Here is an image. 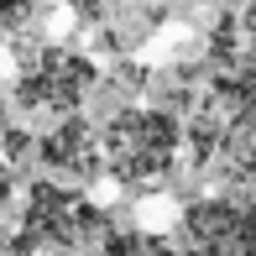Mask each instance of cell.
Instances as JSON below:
<instances>
[{
  "label": "cell",
  "mask_w": 256,
  "mask_h": 256,
  "mask_svg": "<svg viewBox=\"0 0 256 256\" xmlns=\"http://www.w3.org/2000/svg\"><path fill=\"white\" fill-rule=\"evenodd\" d=\"M214 84L194 115V152L199 162H220L236 183L256 188V6L236 26H220L214 42Z\"/></svg>",
  "instance_id": "obj_1"
},
{
  "label": "cell",
  "mask_w": 256,
  "mask_h": 256,
  "mask_svg": "<svg viewBox=\"0 0 256 256\" xmlns=\"http://www.w3.org/2000/svg\"><path fill=\"white\" fill-rule=\"evenodd\" d=\"M178 146H183L178 115L142 110V104H136V110L110 115V126H104V136H100V162H104V172H110L115 183L146 188V183H157V178L172 172Z\"/></svg>",
  "instance_id": "obj_2"
},
{
  "label": "cell",
  "mask_w": 256,
  "mask_h": 256,
  "mask_svg": "<svg viewBox=\"0 0 256 256\" xmlns=\"http://www.w3.org/2000/svg\"><path fill=\"white\" fill-rule=\"evenodd\" d=\"M16 236L26 240L32 251L74 256V251L100 246V240L110 236V214H104L94 199H84L78 188H63V183H32Z\"/></svg>",
  "instance_id": "obj_3"
},
{
  "label": "cell",
  "mask_w": 256,
  "mask_h": 256,
  "mask_svg": "<svg viewBox=\"0 0 256 256\" xmlns=\"http://www.w3.org/2000/svg\"><path fill=\"white\" fill-rule=\"evenodd\" d=\"M94 89V63L68 48H37L16 68V104L32 115H78L84 94Z\"/></svg>",
  "instance_id": "obj_4"
},
{
  "label": "cell",
  "mask_w": 256,
  "mask_h": 256,
  "mask_svg": "<svg viewBox=\"0 0 256 256\" xmlns=\"http://www.w3.org/2000/svg\"><path fill=\"white\" fill-rule=\"evenodd\" d=\"M178 256H256V199H194L178 214Z\"/></svg>",
  "instance_id": "obj_5"
},
{
  "label": "cell",
  "mask_w": 256,
  "mask_h": 256,
  "mask_svg": "<svg viewBox=\"0 0 256 256\" xmlns=\"http://www.w3.org/2000/svg\"><path fill=\"white\" fill-rule=\"evenodd\" d=\"M37 157H42L48 172H58V178H68V183H94L104 172L100 136H94V126H89L84 115H63V120L37 142Z\"/></svg>",
  "instance_id": "obj_6"
},
{
  "label": "cell",
  "mask_w": 256,
  "mask_h": 256,
  "mask_svg": "<svg viewBox=\"0 0 256 256\" xmlns=\"http://www.w3.org/2000/svg\"><path fill=\"white\" fill-rule=\"evenodd\" d=\"M94 256H178V246H168L162 236H146V230H110Z\"/></svg>",
  "instance_id": "obj_7"
},
{
  "label": "cell",
  "mask_w": 256,
  "mask_h": 256,
  "mask_svg": "<svg viewBox=\"0 0 256 256\" xmlns=\"http://www.w3.org/2000/svg\"><path fill=\"white\" fill-rule=\"evenodd\" d=\"M32 10H37V0H0V32H16L32 21Z\"/></svg>",
  "instance_id": "obj_8"
},
{
  "label": "cell",
  "mask_w": 256,
  "mask_h": 256,
  "mask_svg": "<svg viewBox=\"0 0 256 256\" xmlns=\"http://www.w3.org/2000/svg\"><path fill=\"white\" fill-rule=\"evenodd\" d=\"M0 256H37V251H32L16 230H0Z\"/></svg>",
  "instance_id": "obj_9"
},
{
  "label": "cell",
  "mask_w": 256,
  "mask_h": 256,
  "mask_svg": "<svg viewBox=\"0 0 256 256\" xmlns=\"http://www.w3.org/2000/svg\"><path fill=\"white\" fill-rule=\"evenodd\" d=\"M16 199V172H10V162H0V209Z\"/></svg>",
  "instance_id": "obj_10"
},
{
  "label": "cell",
  "mask_w": 256,
  "mask_h": 256,
  "mask_svg": "<svg viewBox=\"0 0 256 256\" xmlns=\"http://www.w3.org/2000/svg\"><path fill=\"white\" fill-rule=\"evenodd\" d=\"M74 10H78V16H100V6H94V0H74Z\"/></svg>",
  "instance_id": "obj_11"
}]
</instances>
